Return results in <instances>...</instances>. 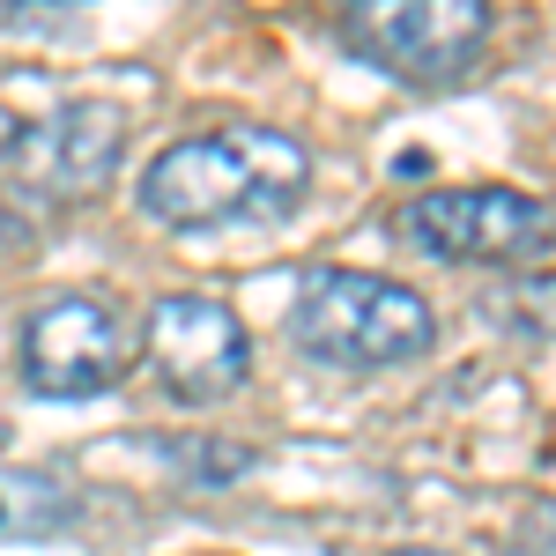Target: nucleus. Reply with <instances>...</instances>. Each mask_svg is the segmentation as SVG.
<instances>
[{
  "label": "nucleus",
  "instance_id": "obj_1",
  "mask_svg": "<svg viewBox=\"0 0 556 556\" xmlns=\"http://www.w3.org/2000/svg\"><path fill=\"white\" fill-rule=\"evenodd\" d=\"M134 193L149 223H172V230L282 223L312 193V149L282 127H215L172 141Z\"/></svg>",
  "mask_w": 556,
  "mask_h": 556
},
{
  "label": "nucleus",
  "instance_id": "obj_2",
  "mask_svg": "<svg viewBox=\"0 0 556 556\" xmlns=\"http://www.w3.org/2000/svg\"><path fill=\"white\" fill-rule=\"evenodd\" d=\"M290 342L334 371H393V364L430 356L438 319H430V298H416L408 282L319 267V275H304L298 304H290Z\"/></svg>",
  "mask_w": 556,
  "mask_h": 556
},
{
  "label": "nucleus",
  "instance_id": "obj_3",
  "mask_svg": "<svg viewBox=\"0 0 556 556\" xmlns=\"http://www.w3.org/2000/svg\"><path fill=\"white\" fill-rule=\"evenodd\" d=\"M356 60L393 83H460L490 45V0H327Z\"/></svg>",
  "mask_w": 556,
  "mask_h": 556
},
{
  "label": "nucleus",
  "instance_id": "obj_4",
  "mask_svg": "<svg viewBox=\"0 0 556 556\" xmlns=\"http://www.w3.org/2000/svg\"><path fill=\"white\" fill-rule=\"evenodd\" d=\"M401 245L430 260H468V267H513L556 245V208L519 186H445L393 215Z\"/></svg>",
  "mask_w": 556,
  "mask_h": 556
},
{
  "label": "nucleus",
  "instance_id": "obj_5",
  "mask_svg": "<svg viewBox=\"0 0 556 556\" xmlns=\"http://www.w3.org/2000/svg\"><path fill=\"white\" fill-rule=\"evenodd\" d=\"M15 364L38 401H83L134 371V334L104 298H52L23 319Z\"/></svg>",
  "mask_w": 556,
  "mask_h": 556
},
{
  "label": "nucleus",
  "instance_id": "obj_6",
  "mask_svg": "<svg viewBox=\"0 0 556 556\" xmlns=\"http://www.w3.org/2000/svg\"><path fill=\"white\" fill-rule=\"evenodd\" d=\"M119 149H127V112L104 97H67L45 119L8 134V178L45 201H89L112 186Z\"/></svg>",
  "mask_w": 556,
  "mask_h": 556
},
{
  "label": "nucleus",
  "instance_id": "obj_7",
  "mask_svg": "<svg viewBox=\"0 0 556 556\" xmlns=\"http://www.w3.org/2000/svg\"><path fill=\"white\" fill-rule=\"evenodd\" d=\"M149 371L164 379L172 401H230L253 379L245 319L223 298H201V290L156 298V312H149Z\"/></svg>",
  "mask_w": 556,
  "mask_h": 556
},
{
  "label": "nucleus",
  "instance_id": "obj_8",
  "mask_svg": "<svg viewBox=\"0 0 556 556\" xmlns=\"http://www.w3.org/2000/svg\"><path fill=\"white\" fill-rule=\"evenodd\" d=\"M149 453H172V468L193 475V482H208V490L245 482V475L260 468V453L238 445V438H149Z\"/></svg>",
  "mask_w": 556,
  "mask_h": 556
},
{
  "label": "nucleus",
  "instance_id": "obj_9",
  "mask_svg": "<svg viewBox=\"0 0 556 556\" xmlns=\"http://www.w3.org/2000/svg\"><path fill=\"white\" fill-rule=\"evenodd\" d=\"M393 172H401V178H424L430 156H424V149H401V164H393Z\"/></svg>",
  "mask_w": 556,
  "mask_h": 556
},
{
  "label": "nucleus",
  "instance_id": "obj_10",
  "mask_svg": "<svg viewBox=\"0 0 556 556\" xmlns=\"http://www.w3.org/2000/svg\"><path fill=\"white\" fill-rule=\"evenodd\" d=\"M15 519V482H0V527Z\"/></svg>",
  "mask_w": 556,
  "mask_h": 556
},
{
  "label": "nucleus",
  "instance_id": "obj_11",
  "mask_svg": "<svg viewBox=\"0 0 556 556\" xmlns=\"http://www.w3.org/2000/svg\"><path fill=\"white\" fill-rule=\"evenodd\" d=\"M386 556H438V549H386Z\"/></svg>",
  "mask_w": 556,
  "mask_h": 556
}]
</instances>
